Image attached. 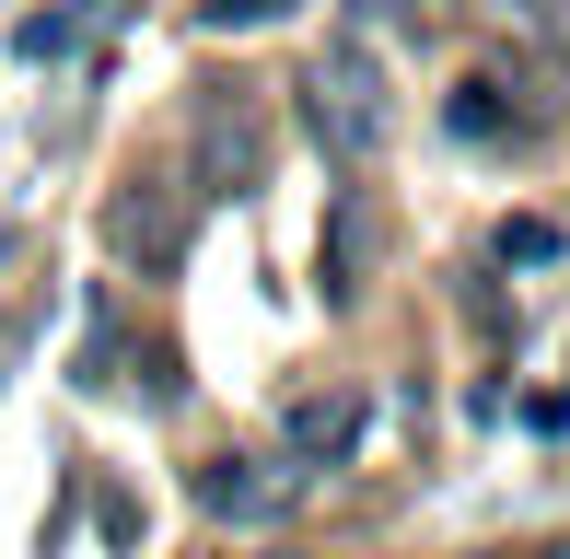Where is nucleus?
Instances as JSON below:
<instances>
[{
  "instance_id": "f257e3e1",
  "label": "nucleus",
  "mask_w": 570,
  "mask_h": 559,
  "mask_svg": "<svg viewBox=\"0 0 570 559\" xmlns=\"http://www.w3.org/2000/svg\"><path fill=\"white\" fill-rule=\"evenodd\" d=\"M303 129H315L326 164H373L384 140H396V94H384V59L373 47H315L303 59Z\"/></svg>"
},
{
  "instance_id": "f03ea898",
  "label": "nucleus",
  "mask_w": 570,
  "mask_h": 559,
  "mask_svg": "<svg viewBox=\"0 0 570 559\" xmlns=\"http://www.w3.org/2000/svg\"><path fill=\"white\" fill-rule=\"evenodd\" d=\"M187 501L210 524H245V537H256V524H279L303 501V467H292V454H210V467L187 478Z\"/></svg>"
},
{
  "instance_id": "7ed1b4c3",
  "label": "nucleus",
  "mask_w": 570,
  "mask_h": 559,
  "mask_svg": "<svg viewBox=\"0 0 570 559\" xmlns=\"http://www.w3.org/2000/svg\"><path fill=\"white\" fill-rule=\"evenodd\" d=\"M106 257H117V268H140V280L187 268V210H175L164 175H128V187L106 198Z\"/></svg>"
},
{
  "instance_id": "20e7f679",
  "label": "nucleus",
  "mask_w": 570,
  "mask_h": 559,
  "mask_svg": "<svg viewBox=\"0 0 570 559\" xmlns=\"http://www.w3.org/2000/svg\"><path fill=\"white\" fill-rule=\"evenodd\" d=\"M361 431H373L361 385H303L292 409H279V454L315 478V467H350V454H361Z\"/></svg>"
},
{
  "instance_id": "39448f33",
  "label": "nucleus",
  "mask_w": 570,
  "mask_h": 559,
  "mask_svg": "<svg viewBox=\"0 0 570 559\" xmlns=\"http://www.w3.org/2000/svg\"><path fill=\"white\" fill-rule=\"evenodd\" d=\"M128 23V0H36V12L12 23V59L23 70H47V59H82L94 36H117Z\"/></svg>"
},
{
  "instance_id": "423d86ee",
  "label": "nucleus",
  "mask_w": 570,
  "mask_h": 559,
  "mask_svg": "<svg viewBox=\"0 0 570 559\" xmlns=\"http://www.w3.org/2000/svg\"><path fill=\"white\" fill-rule=\"evenodd\" d=\"M198 164H210L222 198H245L256 187V117L245 106H198Z\"/></svg>"
},
{
  "instance_id": "0eeeda50",
  "label": "nucleus",
  "mask_w": 570,
  "mask_h": 559,
  "mask_svg": "<svg viewBox=\"0 0 570 559\" xmlns=\"http://www.w3.org/2000/svg\"><path fill=\"white\" fill-rule=\"evenodd\" d=\"M361 292V198H338V222H326V303Z\"/></svg>"
},
{
  "instance_id": "6e6552de",
  "label": "nucleus",
  "mask_w": 570,
  "mask_h": 559,
  "mask_svg": "<svg viewBox=\"0 0 570 559\" xmlns=\"http://www.w3.org/2000/svg\"><path fill=\"white\" fill-rule=\"evenodd\" d=\"M489 257H501V268H548V257H559V222H535V210L501 222V234H489Z\"/></svg>"
},
{
  "instance_id": "1a4fd4ad",
  "label": "nucleus",
  "mask_w": 570,
  "mask_h": 559,
  "mask_svg": "<svg viewBox=\"0 0 570 559\" xmlns=\"http://www.w3.org/2000/svg\"><path fill=\"white\" fill-rule=\"evenodd\" d=\"M70 385H117V315H106V303L82 315V362H70Z\"/></svg>"
},
{
  "instance_id": "9d476101",
  "label": "nucleus",
  "mask_w": 570,
  "mask_h": 559,
  "mask_svg": "<svg viewBox=\"0 0 570 559\" xmlns=\"http://www.w3.org/2000/svg\"><path fill=\"white\" fill-rule=\"evenodd\" d=\"M292 0H198V36H256V23H279Z\"/></svg>"
},
{
  "instance_id": "9b49d317",
  "label": "nucleus",
  "mask_w": 570,
  "mask_h": 559,
  "mask_svg": "<svg viewBox=\"0 0 570 559\" xmlns=\"http://www.w3.org/2000/svg\"><path fill=\"white\" fill-rule=\"evenodd\" d=\"M443 117H454V140H501V106H489V82H465Z\"/></svg>"
},
{
  "instance_id": "f8f14e48",
  "label": "nucleus",
  "mask_w": 570,
  "mask_h": 559,
  "mask_svg": "<svg viewBox=\"0 0 570 559\" xmlns=\"http://www.w3.org/2000/svg\"><path fill=\"white\" fill-rule=\"evenodd\" d=\"M361 12H420V0H361Z\"/></svg>"
},
{
  "instance_id": "ddd939ff",
  "label": "nucleus",
  "mask_w": 570,
  "mask_h": 559,
  "mask_svg": "<svg viewBox=\"0 0 570 559\" xmlns=\"http://www.w3.org/2000/svg\"><path fill=\"white\" fill-rule=\"evenodd\" d=\"M524 559H570V548H524Z\"/></svg>"
}]
</instances>
